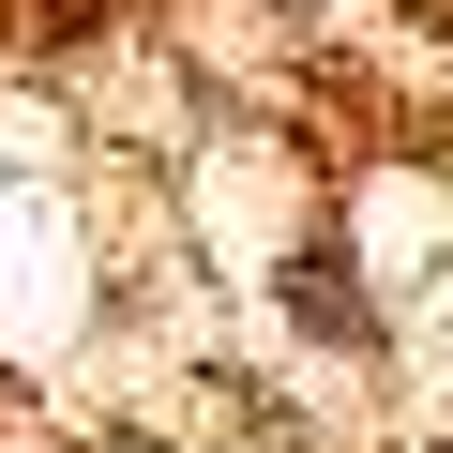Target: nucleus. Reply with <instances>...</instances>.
<instances>
[{"mask_svg":"<svg viewBox=\"0 0 453 453\" xmlns=\"http://www.w3.org/2000/svg\"><path fill=\"white\" fill-rule=\"evenodd\" d=\"M288 318H303L318 348H363V333H378V303H363V288H348L333 257H303V273H288Z\"/></svg>","mask_w":453,"mask_h":453,"instance_id":"obj_1","label":"nucleus"}]
</instances>
